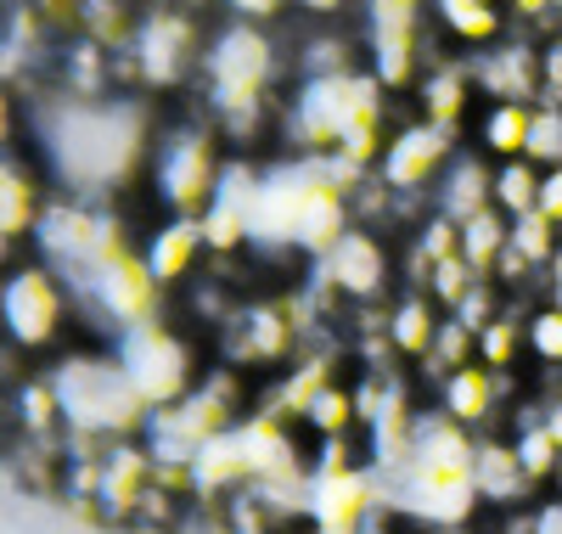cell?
<instances>
[{
	"label": "cell",
	"instance_id": "obj_18",
	"mask_svg": "<svg viewBox=\"0 0 562 534\" xmlns=\"http://www.w3.org/2000/svg\"><path fill=\"white\" fill-rule=\"evenodd\" d=\"M439 326H445V310H439L428 293H416V287H400V293L389 299V310H383L389 349H394V360H400V366H411V371H416L422 360H428Z\"/></svg>",
	"mask_w": 562,
	"mask_h": 534
},
{
	"label": "cell",
	"instance_id": "obj_22",
	"mask_svg": "<svg viewBox=\"0 0 562 534\" xmlns=\"http://www.w3.org/2000/svg\"><path fill=\"white\" fill-rule=\"evenodd\" d=\"M360 427H366V416H360V388H355V377H338L333 388H321L315 405H310L304 422H299V433H304L310 445H321V440H360Z\"/></svg>",
	"mask_w": 562,
	"mask_h": 534
},
{
	"label": "cell",
	"instance_id": "obj_33",
	"mask_svg": "<svg viewBox=\"0 0 562 534\" xmlns=\"http://www.w3.org/2000/svg\"><path fill=\"white\" fill-rule=\"evenodd\" d=\"M175 534H237L231 529V518H225V507H192L180 518V529Z\"/></svg>",
	"mask_w": 562,
	"mask_h": 534
},
{
	"label": "cell",
	"instance_id": "obj_13",
	"mask_svg": "<svg viewBox=\"0 0 562 534\" xmlns=\"http://www.w3.org/2000/svg\"><path fill=\"white\" fill-rule=\"evenodd\" d=\"M428 23L445 52L479 57L490 45L512 40V7L506 0H428Z\"/></svg>",
	"mask_w": 562,
	"mask_h": 534
},
{
	"label": "cell",
	"instance_id": "obj_8",
	"mask_svg": "<svg viewBox=\"0 0 562 534\" xmlns=\"http://www.w3.org/2000/svg\"><path fill=\"white\" fill-rule=\"evenodd\" d=\"M394 276H400V254H394L371 225H355L321 265H310V287L326 299V310L383 304L389 287H394Z\"/></svg>",
	"mask_w": 562,
	"mask_h": 534
},
{
	"label": "cell",
	"instance_id": "obj_4",
	"mask_svg": "<svg viewBox=\"0 0 562 534\" xmlns=\"http://www.w3.org/2000/svg\"><path fill=\"white\" fill-rule=\"evenodd\" d=\"M225 169H231V147L209 113L164 124L147 147V175H140L153 220L158 214H209V203L225 186Z\"/></svg>",
	"mask_w": 562,
	"mask_h": 534
},
{
	"label": "cell",
	"instance_id": "obj_17",
	"mask_svg": "<svg viewBox=\"0 0 562 534\" xmlns=\"http://www.w3.org/2000/svg\"><path fill=\"white\" fill-rule=\"evenodd\" d=\"M45 209L52 203H45V186H40L34 164L7 153V169H0V242H7V259H18L23 242H34Z\"/></svg>",
	"mask_w": 562,
	"mask_h": 534
},
{
	"label": "cell",
	"instance_id": "obj_14",
	"mask_svg": "<svg viewBox=\"0 0 562 534\" xmlns=\"http://www.w3.org/2000/svg\"><path fill=\"white\" fill-rule=\"evenodd\" d=\"M473 63V85L484 102H524L540 108V45L529 40H501L490 52L467 57Z\"/></svg>",
	"mask_w": 562,
	"mask_h": 534
},
{
	"label": "cell",
	"instance_id": "obj_31",
	"mask_svg": "<svg viewBox=\"0 0 562 534\" xmlns=\"http://www.w3.org/2000/svg\"><path fill=\"white\" fill-rule=\"evenodd\" d=\"M540 102L562 108V34L540 40Z\"/></svg>",
	"mask_w": 562,
	"mask_h": 534
},
{
	"label": "cell",
	"instance_id": "obj_36",
	"mask_svg": "<svg viewBox=\"0 0 562 534\" xmlns=\"http://www.w3.org/2000/svg\"><path fill=\"white\" fill-rule=\"evenodd\" d=\"M546 299H557V304H562V254L546 265Z\"/></svg>",
	"mask_w": 562,
	"mask_h": 534
},
{
	"label": "cell",
	"instance_id": "obj_5",
	"mask_svg": "<svg viewBox=\"0 0 562 534\" xmlns=\"http://www.w3.org/2000/svg\"><path fill=\"white\" fill-rule=\"evenodd\" d=\"M113 355H119L124 377L135 382V394L147 400V411H164V405L186 400L214 366L209 337H198L175 310H164L158 321L124 332L113 344Z\"/></svg>",
	"mask_w": 562,
	"mask_h": 534
},
{
	"label": "cell",
	"instance_id": "obj_1",
	"mask_svg": "<svg viewBox=\"0 0 562 534\" xmlns=\"http://www.w3.org/2000/svg\"><path fill=\"white\" fill-rule=\"evenodd\" d=\"M394 483V512L416 523L422 534H467L479 518V433H467L445 411H428L416 427V450L400 467Z\"/></svg>",
	"mask_w": 562,
	"mask_h": 534
},
{
	"label": "cell",
	"instance_id": "obj_6",
	"mask_svg": "<svg viewBox=\"0 0 562 534\" xmlns=\"http://www.w3.org/2000/svg\"><path fill=\"white\" fill-rule=\"evenodd\" d=\"M254 388H259L254 377H243V371H231V366L214 360L209 377H203L186 400L153 411V422H147L153 456H158V461H175V467H192L203 445H214L225 427H237V422L254 411Z\"/></svg>",
	"mask_w": 562,
	"mask_h": 534
},
{
	"label": "cell",
	"instance_id": "obj_21",
	"mask_svg": "<svg viewBox=\"0 0 562 534\" xmlns=\"http://www.w3.org/2000/svg\"><path fill=\"white\" fill-rule=\"evenodd\" d=\"M529 130H535V108L524 102H484L473 119V147L495 164L529 158Z\"/></svg>",
	"mask_w": 562,
	"mask_h": 534
},
{
	"label": "cell",
	"instance_id": "obj_37",
	"mask_svg": "<svg viewBox=\"0 0 562 534\" xmlns=\"http://www.w3.org/2000/svg\"><path fill=\"white\" fill-rule=\"evenodd\" d=\"M186 7H198V12H203V7H209V0H186Z\"/></svg>",
	"mask_w": 562,
	"mask_h": 534
},
{
	"label": "cell",
	"instance_id": "obj_28",
	"mask_svg": "<svg viewBox=\"0 0 562 534\" xmlns=\"http://www.w3.org/2000/svg\"><path fill=\"white\" fill-rule=\"evenodd\" d=\"M512 248H518L535 270H546V265L562 254V225L535 209V214H524V220H512Z\"/></svg>",
	"mask_w": 562,
	"mask_h": 534
},
{
	"label": "cell",
	"instance_id": "obj_15",
	"mask_svg": "<svg viewBox=\"0 0 562 534\" xmlns=\"http://www.w3.org/2000/svg\"><path fill=\"white\" fill-rule=\"evenodd\" d=\"M411 102H416V119H428L439 130H467V119H479L473 102H479V85H473V63H461V57H439L428 74L416 79L411 90Z\"/></svg>",
	"mask_w": 562,
	"mask_h": 534
},
{
	"label": "cell",
	"instance_id": "obj_11",
	"mask_svg": "<svg viewBox=\"0 0 562 534\" xmlns=\"http://www.w3.org/2000/svg\"><path fill=\"white\" fill-rule=\"evenodd\" d=\"M344 355H349V344L315 337V344H310L288 371H276V377H265V382L254 388V411H265V416H276V422H288V427L299 433V422H304V411L315 405V394L344 377Z\"/></svg>",
	"mask_w": 562,
	"mask_h": 534
},
{
	"label": "cell",
	"instance_id": "obj_23",
	"mask_svg": "<svg viewBox=\"0 0 562 534\" xmlns=\"http://www.w3.org/2000/svg\"><path fill=\"white\" fill-rule=\"evenodd\" d=\"M506 248H512V220L501 209H484L473 220H461V254H467V265H473L484 281H495Z\"/></svg>",
	"mask_w": 562,
	"mask_h": 534
},
{
	"label": "cell",
	"instance_id": "obj_26",
	"mask_svg": "<svg viewBox=\"0 0 562 534\" xmlns=\"http://www.w3.org/2000/svg\"><path fill=\"white\" fill-rule=\"evenodd\" d=\"M540 186H546V169L529 164V158H512V164H495V209L506 220H524L540 209Z\"/></svg>",
	"mask_w": 562,
	"mask_h": 534
},
{
	"label": "cell",
	"instance_id": "obj_27",
	"mask_svg": "<svg viewBox=\"0 0 562 534\" xmlns=\"http://www.w3.org/2000/svg\"><path fill=\"white\" fill-rule=\"evenodd\" d=\"M524 332H529V360L540 371H562V304L546 299L524 315Z\"/></svg>",
	"mask_w": 562,
	"mask_h": 534
},
{
	"label": "cell",
	"instance_id": "obj_7",
	"mask_svg": "<svg viewBox=\"0 0 562 534\" xmlns=\"http://www.w3.org/2000/svg\"><path fill=\"white\" fill-rule=\"evenodd\" d=\"M74 293L85 304V321L97 332H113V337L147 326L169 310V293L158 287L153 265L140 259V248H130V254L108 259L102 270H90L85 281H74Z\"/></svg>",
	"mask_w": 562,
	"mask_h": 534
},
{
	"label": "cell",
	"instance_id": "obj_32",
	"mask_svg": "<svg viewBox=\"0 0 562 534\" xmlns=\"http://www.w3.org/2000/svg\"><path fill=\"white\" fill-rule=\"evenodd\" d=\"M231 18H248V23H276V18H288L299 12V0H225Z\"/></svg>",
	"mask_w": 562,
	"mask_h": 534
},
{
	"label": "cell",
	"instance_id": "obj_29",
	"mask_svg": "<svg viewBox=\"0 0 562 534\" xmlns=\"http://www.w3.org/2000/svg\"><path fill=\"white\" fill-rule=\"evenodd\" d=\"M529 164H540V169H562V108H557V102H540V108H535Z\"/></svg>",
	"mask_w": 562,
	"mask_h": 534
},
{
	"label": "cell",
	"instance_id": "obj_3",
	"mask_svg": "<svg viewBox=\"0 0 562 534\" xmlns=\"http://www.w3.org/2000/svg\"><path fill=\"white\" fill-rule=\"evenodd\" d=\"M0 326H7V355L29 366H52L74 349V332L85 326V304L74 281L45 259H7V287H0Z\"/></svg>",
	"mask_w": 562,
	"mask_h": 534
},
{
	"label": "cell",
	"instance_id": "obj_12",
	"mask_svg": "<svg viewBox=\"0 0 562 534\" xmlns=\"http://www.w3.org/2000/svg\"><path fill=\"white\" fill-rule=\"evenodd\" d=\"M140 259L153 265L164 293H186L209 270V231L203 214H158L140 231Z\"/></svg>",
	"mask_w": 562,
	"mask_h": 534
},
{
	"label": "cell",
	"instance_id": "obj_20",
	"mask_svg": "<svg viewBox=\"0 0 562 534\" xmlns=\"http://www.w3.org/2000/svg\"><path fill=\"white\" fill-rule=\"evenodd\" d=\"M434 203H439V214H450L456 225L473 220V214H484V209H495V158L461 153V158L450 164V175L439 180Z\"/></svg>",
	"mask_w": 562,
	"mask_h": 534
},
{
	"label": "cell",
	"instance_id": "obj_30",
	"mask_svg": "<svg viewBox=\"0 0 562 534\" xmlns=\"http://www.w3.org/2000/svg\"><path fill=\"white\" fill-rule=\"evenodd\" d=\"M501 310H506V293H501V281H479L473 293H467V299H461V304H456L450 315H456V321H467L473 332H484V326H490V321H495Z\"/></svg>",
	"mask_w": 562,
	"mask_h": 534
},
{
	"label": "cell",
	"instance_id": "obj_16",
	"mask_svg": "<svg viewBox=\"0 0 562 534\" xmlns=\"http://www.w3.org/2000/svg\"><path fill=\"white\" fill-rule=\"evenodd\" d=\"M479 496L490 512H512V507H535L546 496H535V483L518 461V445H512V427L479 433Z\"/></svg>",
	"mask_w": 562,
	"mask_h": 534
},
{
	"label": "cell",
	"instance_id": "obj_10",
	"mask_svg": "<svg viewBox=\"0 0 562 534\" xmlns=\"http://www.w3.org/2000/svg\"><path fill=\"white\" fill-rule=\"evenodd\" d=\"M378 467H349V472H315L310 483V534H371L394 501L378 490Z\"/></svg>",
	"mask_w": 562,
	"mask_h": 534
},
{
	"label": "cell",
	"instance_id": "obj_25",
	"mask_svg": "<svg viewBox=\"0 0 562 534\" xmlns=\"http://www.w3.org/2000/svg\"><path fill=\"white\" fill-rule=\"evenodd\" d=\"M479 360L490 371H518L529 360V332H524V310H501L484 332H479Z\"/></svg>",
	"mask_w": 562,
	"mask_h": 534
},
{
	"label": "cell",
	"instance_id": "obj_9",
	"mask_svg": "<svg viewBox=\"0 0 562 534\" xmlns=\"http://www.w3.org/2000/svg\"><path fill=\"white\" fill-rule=\"evenodd\" d=\"M461 158V135L456 130H439L428 119H405L389 147H383V164H378V180L394 191V198H422L439 191V180L450 175V164Z\"/></svg>",
	"mask_w": 562,
	"mask_h": 534
},
{
	"label": "cell",
	"instance_id": "obj_35",
	"mask_svg": "<svg viewBox=\"0 0 562 534\" xmlns=\"http://www.w3.org/2000/svg\"><path fill=\"white\" fill-rule=\"evenodd\" d=\"M540 214L562 225V169H546V186H540Z\"/></svg>",
	"mask_w": 562,
	"mask_h": 534
},
{
	"label": "cell",
	"instance_id": "obj_24",
	"mask_svg": "<svg viewBox=\"0 0 562 534\" xmlns=\"http://www.w3.org/2000/svg\"><path fill=\"white\" fill-rule=\"evenodd\" d=\"M479 360V332L467 326V321H456V315H445V326H439V337H434V349H428V360H422L411 377L416 382H445L450 371H461V366H473Z\"/></svg>",
	"mask_w": 562,
	"mask_h": 534
},
{
	"label": "cell",
	"instance_id": "obj_34",
	"mask_svg": "<svg viewBox=\"0 0 562 534\" xmlns=\"http://www.w3.org/2000/svg\"><path fill=\"white\" fill-rule=\"evenodd\" d=\"M349 7H355V0H299V12H304L310 23H338Z\"/></svg>",
	"mask_w": 562,
	"mask_h": 534
},
{
	"label": "cell",
	"instance_id": "obj_19",
	"mask_svg": "<svg viewBox=\"0 0 562 534\" xmlns=\"http://www.w3.org/2000/svg\"><path fill=\"white\" fill-rule=\"evenodd\" d=\"M7 411H12V440H68L63 400L45 366H29L23 377L7 382Z\"/></svg>",
	"mask_w": 562,
	"mask_h": 534
},
{
	"label": "cell",
	"instance_id": "obj_2",
	"mask_svg": "<svg viewBox=\"0 0 562 534\" xmlns=\"http://www.w3.org/2000/svg\"><path fill=\"white\" fill-rule=\"evenodd\" d=\"M45 371H52V388L63 400V422L74 440H90V445L147 440L153 411L135 394V382L124 377L119 355H108L102 344H74Z\"/></svg>",
	"mask_w": 562,
	"mask_h": 534
}]
</instances>
